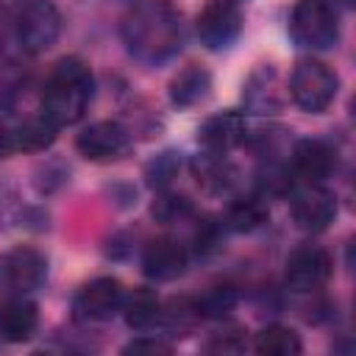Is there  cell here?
Here are the masks:
<instances>
[{"label":"cell","mask_w":356,"mask_h":356,"mask_svg":"<svg viewBox=\"0 0 356 356\" xmlns=\"http://www.w3.org/2000/svg\"><path fill=\"white\" fill-rule=\"evenodd\" d=\"M270 217V209L264 203V197L259 195H248V197H239L228 206V214H225V222L231 231H256L259 225H264Z\"/></svg>","instance_id":"18"},{"label":"cell","mask_w":356,"mask_h":356,"mask_svg":"<svg viewBox=\"0 0 356 356\" xmlns=\"http://www.w3.org/2000/svg\"><path fill=\"white\" fill-rule=\"evenodd\" d=\"M39 325V312L36 303L25 300V298H11L0 306V339L17 345V342H28L33 337Z\"/></svg>","instance_id":"15"},{"label":"cell","mask_w":356,"mask_h":356,"mask_svg":"<svg viewBox=\"0 0 356 356\" xmlns=\"http://www.w3.org/2000/svg\"><path fill=\"white\" fill-rule=\"evenodd\" d=\"M186 214H189V200L181 195H161L153 203V217L161 222H175V220H184Z\"/></svg>","instance_id":"24"},{"label":"cell","mask_w":356,"mask_h":356,"mask_svg":"<svg viewBox=\"0 0 356 356\" xmlns=\"http://www.w3.org/2000/svg\"><path fill=\"white\" fill-rule=\"evenodd\" d=\"M175 170H178V164H175V159H172V153H164V156H159L153 164H150V175L156 178L159 175V181H153V184H167L172 175H175Z\"/></svg>","instance_id":"26"},{"label":"cell","mask_w":356,"mask_h":356,"mask_svg":"<svg viewBox=\"0 0 356 356\" xmlns=\"http://www.w3.org/2000/svg\"><path fill=\"white\" fill-rule=\"evenodd\" d=\"M125 289L117 278L103 275V278H92L89 284H83L75 295V314L89 320V323H103L108 317H114L122 306Z\"/></svg>","instance_id":"10"},{"label":"cell","mask_w":356,"mask_h":356,"mask_svg":"<svg viewBox=\"0 0 356 356\" xmlns=\"http://www.w3.org/2000/svg\"><path fill=\"white\" fill-rule=\"evenodd\" d=\"M195 303V312H197V317H222V314H228L231 309H234V303H236V292L231 289V286H211V289H206L197 300H192Z\"/></svg>","instance_id":"23"},{"label":"cell","mask_w":356,"mask_h":356,"mask_svg":"<svg viewBox=\"0 0 356 356\" xmlns=\"http://www.w3.org/2000/svg\"><path fill=\"white\" fill-rule=\"evenodd\" d=\"M122 314H125V323H128V328H134V331H147L150 325H156L159 323V317H161V300H159V295L153 292V289H147V286H139V289H134L128 298H122Z\"/></svg>","instance_id":"17"},{"label":"cell","mask_w":356,"mask_h":356,"mask_svg":"<svg viewBox=\"0 0 356 356\" xmlns=\"http://www.w3.org/2000/svg\"><path fill=\"white\" fill-rule=\"evenodd\" d=\"M14 150H17V145H14V131H8V128L0 122V159H8Z\"/></svg>","instance_id":"28"},{"label":"cell","mask_w":356,"mask_h":356,"mask_svg":"<svg viewBox=\"0 0 356 356\" xmlns=\"http://www.w3.org/2000/svg\"><path fill=\"white\" fill-rule=\"evenodd\" d=\"M337 170V150L323 139H300L292 147V172L303 184H320Z\"/></svg>","instance_id":"13"},{"label":"cell","mask_w":356,"mask_h":356,"mask_svg":"<svg viewBox=\"0 0 356 356\" xmlns=\"http://www.w3.org/2000/svg\"><path fill=\"white\" fill-rule=\"evenodd\" d=\"M334 261L328 256V250H323L320 245H303L298 250L289 253L286 259V286L295 292H314L320 286H325V281L331 278Z\"/></svg>","instance_id":"8"},{"label":"cell","mask_w":356,"mask_h":356,"mask_svg":"<svg viewBox=\"0 0 356 356\" xmlns=\"http://www.w3.org/2000/svg\"><path fill=\"white\" fill-rule=\"evenodd\" d=\"M122 350H125V353H167L170 345L161 342V339H156V337H150V339H134V342L125 345Z\"/></svg>","instance_id":"27"},{"label":"cell","mask_w":356,"mask_h":356,"mask_svg":"<svg viewBox=\"0 0 356 356\" xmlns=\"http://www.w3.org/2000/svg\"><path fill=\"white\" fill-rule=\"evenodd\" d=\"M211 92V75L197 67V64H186L172 81H170V100L178 108H192L197 103H203Z\"/></svg>","instance_id":"16"},{"label":"cell","mask_w":356,"mask_h":356,"mask_svg":"<svg viewBox=\"0 0 356 356\" xmlns=\"http://www.w3.org/2000/svg\"><path fill=\"white\" fill-rule=\"evenodd\" d=\"M337 89H339V78L328 64L317 58H300L295 64L289 78V95L303 111L309 114L325 111L334 103Z\"/></svg>","instance_id":"5"},{"label":"cell","mask_w":356,"mask_h":356,"mask_svg":"<svg viewBox=\"0 0 356 356\" xmlns=\"http://www.w3.org/2000/svg\"><path fill=\"white\" fill-rule=\"evenodd\" d=\"M256 353L261 356H298L303 350L300 337L286 325H267L253 339Z\"/></svg>","instance_id":"20"},{"label":"cell","mask_w":356,"mask_h":356,"mask_svg":"<svg viewBox=\"0 0 356 356\" xmlns=\"http://www.w3.org/2000/svg\"><path fill=\"white\" fill-rule=\"evenodd\" d=\"M334 3H342V6H353V0H334Z\"/></svg>","instance_id":"30"},{"label":"cell","mask_w":356,"mask_h":356,"mask_svg":"<svg viewBox=\"0 0 356 356\" xmlns=\"http://www.w3.org/2000/svg\"><path fill=\"white\" fill-rule=\"evenodd\" d=\"M89 100H92V72H89V67L75 56L61 58L53 67V72L44 83L42 114L56 125H72L83 117Z\"/></svg>","instance_id":"2"},{"label":"cell","mask_w":356,"mask_h":356,"mask_svg":"<svg viewBox=\"0 0 356 356\" xmlns=\"http://www.w3.org/2000/svg\"><path fill=\"white\" fill-rule=\"evenodd\" d=\"M8 28H11V11H8V8L3 6V0H0V42L6 39Z\"/></svg>","instance_id":"29"},{"label":"cell","mask_w":356,"mask_h":356,"mask_svg":"<svg viewBox=\"0 0 356 356\" xmlns=\"http://www.w3.org/2000/svg\"><path fill=\"white\" fill-rule=\"evenodd\" d=\"M192 172H195V178H197V184H203V186L211 189V192L228 189V186L234 184V178H236L234 167L222 159V153L197 156V159L192 161Z\"/></svg>","instance_id":"19"},{"label":"cell","mask_w":356,"mask_h":356,"mask_svg":"<svg viewBox=\"0 0 356 356\" xmlns=\"http://www.w3.org/2000/svg\"><path fill=\"white\" fill-rule=\"evenodd\" d=\"M259 72H261L264 83H261L259 89L248 83L245 97H248V106H250V108H256L259 114H267V111H275V108L281 106V95L273 89V86H275V70L267 64V67H261Z\"/></svg>","instance_id":"22"},{"label":"cell","mask_w":356,"mask_h":356,"mask_svg":"<svg viewBox=\"0 0 356 356\" xmlns=\"http://www.w3.org/2000/svg\"><path fill=\"white\" fill-rule=\"evenodd\" d=\"M195 28L209 50H222L236 42L242 31V11L234 0H209L197 14Z\"/></svg>","instance_id":"6"},{"label":"cell","mask_w":356,"mask_h":356,"mask_svg":"<svg viewBox=\"0 0 356 356\" xmlns=\"http://www.w3.org/2000/svg\"><path fill=\"white\" fill-rule=\"evenodd\" d=\"M248 136V122L239 111H220V114H211L200 131H197V139L203 142V147L209 153H228L234 147H239Z\"/></svg>","instance_id":"14"},{"label":"cell","mask_w":356,"mask_h":356,"mask_svg":"<svg viewBox=\"0 0 356 356\" xmlns=\"http://www.w3.org/2000/svg\"><path fill=\"white\" fill-rule=\"evenodd\" d=\"M0 273H3V278L11 289L31 292V289L42 286V281L47 278V259H44L42 250L19 245V248H14L3 256Z\"/></svg>","instance_id":"11"},{"label":"cell","mask_w":356,"mask_h":356,"mask_svg":"<svg viewBox=\"0 0 356 356\" xmlns=\"http://www.w3.org/2000/svg\"><path fill=\"white\" fill-rule=\"evenodd\" d=\"M245 334H248V331H242V328H236V325H234V328H225V331L214 334V339L206 345V350H211V353H239V350L248 348Z\"/></svg>","instance_id":"25"},{"label":"cell","mask_w":356,"mask_h":356,"mask_svg":"<svg viewBox=\"0 0 356 356\" xmlns=\"http://www.w3.org/2000/svg\"><path fill=\"white\" fill-rule=\"evenodd\" d=\"M11 31L28 53H44L61 33V14L53 0H14Z\"/></svg>","instance_id":"3"},{"label":"cell","mask_w":356,"mask_h":356,"mask_svg":"<svg viewBox=\"0 0 356 356\" xmlns=\"http://www.w3.org/2000/svg\"><path fill=\"white\" fill-rule=\"evenodd\" d=\"M75 147L86 161L108 164V161H117V159H122L128 153L131 136L120 122L100 120V122H92L89 128H83L75 136Z\"/></svg>","instance_id":"7"},{"label":"cell","mask_w":356,"mask_h":356,"mask_svg":"<svg viewBox=\"0 0 356 356\" xmlns=\"http://www.w3.org/2000/svg\"><path fill=\"white\" fill-rule=\"evenodd\" d=\"M289 36L309 50H325L339 39V17L328 0H298L289 14Z\"/></svg>","instance_id":"4"},{"label":"cell","mask_w":356,"mask_h":356,"mask_svg":"<svg viewBox=\"0 0 356 356\" xmlns=\"http://www.w3.org/2000/svg\"><path fill=\"white\" fill-rule=\"evenodd\" d=\"M289 211H292V222L300 231L317 234V231H325L334 222V217H337V197H334V192L323 189L320 184H306L303 189H298L292 195Z\"/></svg>","instance_id":"9"},{"label":"cell","mask_w":356,"mask_h":356,"mask_svg":"<svg viewBox=\"0 0 356 356\" xmlns=\"http://www.w3.org/2000/svg\"><path fill=\"white\" fill-rule=\"evenodd\" d=\"M56 122H50L44 114L42 117H33V120H25L17 131H14V145L17 150H25V153H39V150H47L53 142H56Z\"/></svg>","instance_id":"21"},{"label":"cell","mask_w":356,"mask_h":356,"mask_svg":"<svg viewBox=\"0 0 356 356\" xmlns=\"http://www.w3.org/2000/svg\"><path fill=\"white\" fill-rule=\"evenodd\" d=\"M186 264H189V253H186V248H184L178 239H172V236H159V239H153V242L145 248V253H142V270H145V275L153 278V281H172V278H178V275H184Z\"/></svg>","instance_id":"12"},{"label":"cell","mask_w":356,"mask_h":356,"mask_svg":"<svg viewBox=\"0 0 356 356\" xmlns=\"http://www.w3.org/2000/svg\"><path fill=\"white\" fill-rule=\"evenodd\" d=\"M122 39L139 61L161 64L181 50V11L170 0H142L122 17Z\"/></svg>","instance_id":"1"}]
</instances>
